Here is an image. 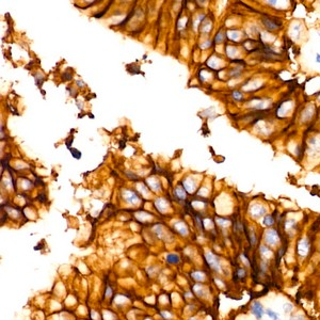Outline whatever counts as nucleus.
Here are the masks:
<instances>
[{"mask_svg":"<svg viewBox=\"0 0 320 320\" xmlns=\"http://www.w3.org/2000/svg\"><path fill=\"white\" fill-rule=\"evenodd\" d=\"M205 258H206V261H207V264L209 265L210 268H213V270L217 271V272H221V271H222L220 259H219L215 254H213L211 252H207L205 254Z\"/></svg>","mask_w":320,"mask_h":320,"instance_id":"f257e3e1","label":"nucleus"},{"mask_svg":"<svg viewBox=\"0 0 320 320\" xmlns=\"http://www.w3.org/2000/svg\"><path fill=\"white\" fill-rule=\"evenodd\" d=\"M251 312H252V314L255 316V318L257 320H261L263 319V316L266 314V310L264 308V306L258 301H255V302L252 303V305H251Z\"/></svg>","mask_w":320,"mask_h":320,"instance_id":"f03ea898","label":"nucleus"},{"mask_svg":"<svg viewBox=\"0 0 320 320\" xmlns=\"http://www.w3.org/2000/svg\"><path fill=\"white\" fill-rule=\"evenodd\" d=\"M308 251H310V242H308L307 239H301L298 243V249L297 252L298 254L301 256V257H305V256L308 254Z\"/></svg>","mask_w":320,"mask_h":320,"instance_id":"7ed1b4c3","label":"nucleus"},{"mask_svg":"<svg viewBox=\"0 0 320 320\" xmlns=\"http://www.w3.org/2000/svg\"><path fill=\"white\" fill-rule=\"evenodd\" d=\"M266 242L270 245H276L279 242V233L275 230H268L266 234Z\"/></svg>","mask_w":320,"mask_h":320,"instance_id":"20e7f679","label":"nucleus"},{"mask_svg":"<svg viewBox=\"0 0 320 320\" xmlns=\"http://www.w3.org/2000/svg\"><path fill=\"white\" fill-rule=\"evenodd\" d=\"M259 253H260V255H261V257H263L264 259H266V260H268L269 258H271V257H272V255H273L272 251L268 248L267 245H260V247H259Z\"/></svg>","mask_w":320,"mask_h":320,"instance_id":"39448f33","label":"nucleus"},{"mask_svg":"<svg viewBox=\"0 0 320 320\" xmlns=\"http://www.w3.org/2000/svg\"><path fill=\"white\" fill-rule=\"evenodd\" d=\"M191 276H192L193 280L198 281V282L205 280V274L201 272V271H193V272H191Z\"/></svg>","mask_w":320,"mask_h":320,"instance_id":"423d86ee","label":"nucleus"},{"mask_svg":"<svg viewBox=\"0 0 320 320\" xmlns=\"http://www.w3.org/2000/svg\"><path fill=\"white\" fill-rule=\"evenodd\" d=\"M167 261L170 264H178L179 263V257L176 254H168L167 255Z\"/></svg>","mask_w":320,"mask_h":320,"instance_id":"0eeeda50","label":"nucleus"},{"mask_svg":"<svg viewBox=\"0 0 320 320\" xmlns=\"http://www.w3.org/2000/svg\"><path fill=\"white\" fill-rule=\"evenodd\" d=\"M259 208H260L259 206H255V209L251 210V215L255 218H258V217H260V216H263L264 213H265V209H259Z\"/></svg>","mask_w":320,"mask_h":320,"instance_id":"6e6552de","label":"nucleus"},{"mask_svg":"<svg viewBox=\"0 0 320 320\" xmlns=\"http://www.w3.org/2000/svg\"><path fill=\"white\" fill-rule=\"evenodd\" d=\"M266 314H267V315L269 316V318H271L272 320H281L280 316L278 315V313H275L274 310H270V308L266 310Z\"/></svg>","mask_w":320,"mask_h":320,"instance_id":"1a4fd4ad","label":"nucleus"},{"mask_svg":"<svg viewBox=\"0 0 320 320\" xmlns=\"http://www.w3.org/2000/svg\"><path fill=\"white\" fill-rule=\"evenodd\" d=\"M245 275H247V272H245V269H243V268H238L236 270V278L238 280H243L245 278Z\"/></svg>","mask_w":320,"mask_h":320,"instance_id":"9d476101","label":"nucleus"},{"mask_svg":"<svg viewBox=\"0 0 320 320\" xmlns=\"http://www.w3.org/2000/svg\"><path fill=\"white\" fill-rule=\"evenodd\" d=\"M282 308H283V310H284V313H285V314H290V313L293 310V305L291 304V303H289V302H285L284 304H283Z\"/></svg>","mask_w":320,"mask_h":320,"instance_id":"9b49d317","label":"nucleus"},{"mask_svg":"<svg viewBox=\"0 0 320 320\" xmlns=\"http://www.w3.org/2000/svg\"><path fill=\"white\" fill-rule=\"evenodd\" d=\"M193 290H194V293L199 296H203L204 293H205V290H204L203 286H201V285H195L194 287H193Z\"/></svg>","mask_w":320,"mask_h":320,"instance_id":"f8f14e48","label":"nucleus"},{"mask_svg":"<svg viewBox=\"0 0 320 320\" xmlns=\"http://www.w3.org/2000/svg\"><path fill=\"white\" fill-rule=\"evenodd\" d=\"M273 223H274V219H273L271 216H267V217L264 219V224L267 225V226H272Z\"/></svg>","mask_w":320,"mask_h":320,"instance_id":"ddd939ff","label":"nucleus"},{"mask_svg":"<svg viewBox=\"0 0 320 320\" xmlns=\"http://www.w3.org/2000/svg\"><path fill=\"white\" fill-rule=\"evenodd\" d=\"M264 24H265L266 27H267L269 30H273V29H275V28L278 27L276 25L272 24V21H271L270 19H264Z\"/></svg>","mask_w":320,"mask_h":320,"instance_id":"4468645a","label":"nucleus"},{"mask_svg":"<svg viewBox=\"0 0 320 320\" xmlns=\"http://www.w3.org/2000/svg\"><path fill=\"white\" fill-rule=\"evenodd\" d=\"M249 237H250V241H251V244L252 245H255L256 244V237H255V234H254V230L251 228V233L249 234Z\"/></svg>","mask_w":320,"mask_h":320,"instance_id":"2eb2a0df","label":"nucleus"},{"mask_svg":"<svg viewBox=\"0 0 320 320\" xmlns=\"http://www.w3.org/2000/svg\"><path fill=\"white\" fill-rule=\"evenodd\" d=\"M240 258L242 259V260H241V261H242V263H244V264H245V266H248V267H250V266H251L250 260H249V258L247 257V256H245V254H241V255H240Z\"/></svg>","mask_w":320,"mask_h":320,"instance_id":"dca6fc26","label":"nucleus"},{"mask_svg":"<svg viewBox=\"0 0 320 320\" xmlns=\"http://www.w3.org/2000/svg\"><path fill=\"white\" fill-rule=\"evenodd\" d=\"M217 222L219 223V224H220L222 227H225V226H226V225L230 223V221L226 220V219H217Z\"/></svg>","mask_w":320,"mask_h":320,"instance_id":"f3484780","label":"nucleus"},{"mask_svg":"<svg viewBox=\"0 0 320 320\" xmlns=\"http://www.w3.org/2000/svg\"><path fill=\"white\" fill-rule=\"evenodd\" d=\"M260 269H261V271H263V272H266V271H267L268 263H267V260H266V259H264L263 261L260 263Z\"/></svg>","mask_w":320,"mask_h":320,"instance_id":"a211bd4d","label":"nucleus"},{"mask_svg":"<svg viewBox=\"0 0 320 320\" xmlns=\"http://www.w3.org/2000/svg\"><path fill=\"white\" fill-rule=\"evenodd\" d=\"M70 153H72V155L74 156L76 159H79V158L81 157V153H79L78 150H76L75 148H70Z\"/></svg>","mask_w":320,"mask_h":320,"instance_id":"6ab92c4d","label":"nucleus"},{"mask_svg":"<svg viewBox=\"0 0 320 320\" xmlns=\"http://www.w3.org/2000/svg\"><path fill=\"white\" fill-rule=\"evenodd\" d=\"M176 195H178L180 199H185V193H183V191L180 190V188H177L176 189V192H175Z\"/></svg>","mask_w":320,"mask_h":320,"instance_id":"aec40b11","label":"nucleus"},{"mask_svg":"<svg viewBox=\"0 0 320 320\" xmlns=\"http://www.w3.org/2000/svg\"><path fill=\"white\" fill-rule=\"evenodd\" d=\"M295 225V222L293 221H287V222L285 223V228L286 230H289V228H291Z\"/></svg>","mask_w":320,"mask_h":320,"instance_id":"412c9836","label":"nucleus"},{"mask_svg":"<svg viewBox=\"0 0 320 320\" xmlns=\"http://www.w3.org/2000/svg\"><path fill=\"white\" fill-rule=\"evenodd\" d=\"M290 320H306V319H305V318L303 317V316H301V315H295V316H293V317L290 318Z\"/></svg>","mask_w":320,"mask_h":320,"instance_id":"4be33fe9","label":"nucleus"},{"mask_svg":"<svg viewBox=\"0 0 320 320\" xmlns=\"http://www.w3.org/2000/svg\"><path fill=\"white\" fill-rule=\"evenodd\" d=\"M106 296H107V297H111V296H112V289H111L109 286H108L107 289H106Z\"/></svg>","mask_w":320,"mask_h":320,"instance_id":"5701e85b","label":"nucleus"},{"mask_svg":"<svg viewBox=\"0 0 320 320\" xmlns=\"http://www.w3.org/2000/svg\"><path fill=\"white\" fill-rule=\"evenodd\" d=\"M233 96H234V97H236V99H241V98H242L241 94H240V93H238V92H234Z\"/></svg>","mask_w":320,"mask_h":320,"instance_id":"b1692460","label":"nucleus"},{"mask_svg":"<svg viewBox=\"0 0 320 320\" xmlns=\"http://www.w3.org/2000/svg\"><path fill=\"white\" fill-rule=\"evenodd\" d=\"M161 315L163 316L164 318H172V315L171 314H169V313H165V312H161Z\"/></svg>","mask_w":320,"mask_h":320,"instance_id":"393cba45","label":"nucleus"},{"mask_svg":"<svg viewBox=\"0 0 320 320\" xmlns=\"http://www.w3.org/2000/svg\"><path fill=\"white\" fill-rule=\"evenodd\" d=\"M317 61L320 62V55H317Z\"/></svg>","mask_w":320,"mask_h":320,"instance_id":"a878e982","label":"nucleus"}]
</instances>
